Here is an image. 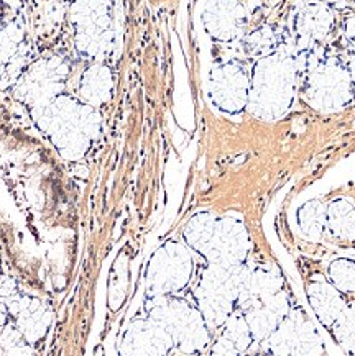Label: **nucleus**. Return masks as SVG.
I'll return each instance as SVG.
<instances>
[{
  "label": "nucleus",
  "mask_w": 355,
  "mask_h": 356,
  "mask_svg": "<svg viewBox=\"0 0 355 356\" xmlns=\"http://www.w3.org/2000/svg\"><path fill=\"white\" fill-rule=\"evenodd\" d=\"M298 61L290 51L276 49L257 65L252 92L255 115L265 120H278L293 104Z\"/></svg>",
  "instance_id": "obj_1"
},
{
  "label": "nucleus",
  "mask_w": 355,
  "mask_h": 356,
  "mask_svg": "<svg viewBox=\"0 0 355 356\" xmlns=\"http://www.w3.org/2000/svg\"><path fill=\"white\" fill-rule=\"evenodd\" d=\"M354 88L349 70L329 58L314 66L306 81L309 106L321 112H338L352 100Z\"/></svg>",
  "instance_id": "obj_2"
},
{
  "label": "nucleus",
  "mask_w": 355,
  "mask_h": 356,
  "mask_svg": "<svg viewBox=\"0 0 355 356\" xmlns=\"http://www.w3.org/2000/svg\"><path fill=\"white\" fill-rule=\"evenodd\" d=\"M268 351L273 355H321L322 340L313 322L301 310H290L283 322L268 337Z\"/></svg>",
  "instance_id": "obj_3"
},
{
  "label": "nucleus",
  "mask_w": 355,
  "mask_h": 356,
  "mask_svg": "<svg viewBox=\"0 0 355 356\" xmlns=\"http://www.w3.org/2000/svg\"><path fill=\"white\" fill-rule=\"evenodd\" d=\"M288 298L283 292H276L271 298L258 300L250 305L248 323L257 339H268L276 327L283 322V318L290 314Z\"/></svg>",
  "instance_id": "obj_4"
},
{
  "label": "nucleus",
  "mask_w": 355,
  "mask_h": 356,
  "mask_svg": "<svg viewBox=\"0 0 355 356\" xmlns=\"http://www.w3.org/2000/svg\"><path fill=\"white\" fill-rule=\"evenodd\" d=\"M308 300L313 312L324 327H332L342 314L345 302L342 292L327 281H314L308 286Z\"/></svg>",
  "instance_id": "obj_5"
},
{
  "label": "nucleus",
  "mask_w": 355,
  "mask_h": 356,
  "mask_svg": "<svg viewBox=\"0 0 355 356\" xmlns=\"http://www.w3.org/2000/svg\"><path fill=\"white\" fill-rule=\"evenodd\" d=\"M332 29V15L324 6H308L298 15L296 30L299 36L306 41L324 40Z\"/></svg>",
  "instance_id": "obj_6"
},
{
  "label": "nucleus",
  "mask_w": 355,
  "mask_h": 356,
  "mask_svg": "<svg viewBox=\"0 0 355 356\" xmlns=\"http://www.w3.org/2000/svg\"><path fill=\"white\" fill-rule=\"evenodd\" d=\"M326 227L340 240H355V205L349 199H336L326 207Z\"/></svg>",
  "instance_id": "obj_7"
},
{
  "label": "nucleus",
  "mask_w": 355,
  "mask_h": 356,
  "mask_svg": "<svg viewBox=\"0 0 355 356\" xmlns=\"http://www.w3.org/2000/svg\"><path fill=\"white\" fill-rule=\"evenodd\" d=\"M298 227L308 240L316 241L326 228V207L321 200L313 199L298 211Z\"/></svg>",
  "instance_id": "obj_8"
},
{
  "label": "nucleus",
  "mask_w": 355,
  "mask_h": 356,
  "mask_svg": "<svg viewBox=\"0 0 355 356\" xmlns=\"http://www.w3.org/2000/svg\"><path fill=\"white\" fill-rule=\"evenodd\" d=\"M248 298L250 302L255 304L258 300L268 299L281 291V276L275 266L263 268L255 271L248 281Z\"/></svg>",
  "instance_id": "obj_9"
},
{
  "label": "nucleus",
  "mask_w": 355,
  "mask_h": 356,
  "mask_svg": "<svg viewBox=\"0 0 355 356\" xmlns=\"http://www.w3.org/2000/svg\"><path fill=\"white\" fill-rule=\"evenodd\" d=\"M331 284L345 294L355 292V261L349 258L334 259L327 268Z\"/></svg>",
  "instance_id": "obj_10"
},
{
  "label": "nucleus",
  "mask_w": 355,
  "mask_h": 356,
  "mask_svg": "<svg viewBox=\"0 0 355 356\" xmlns=\"http://www.w3.org/2000/svg\"><path fill=\"white\" fill-rule=\"evenodd\" d=\"M331 328L338 343L349 353H355V300L345 305Z\"/></svg>",
  "instance_id": "obj_11"
},
{
  "label": "nucleus",
  "mask_w": 355,
  "mask_h": 356,
  "mask_svg": "<svg viewBox=\"0 0 355 356\" xmlns=\"http://www.w3.org/2000/svg\"><path fill=\"white\" fill-rule=\"evenodd\" d=\"M345 36H347V40L350 43L355 47V17H350L347 22H345Z\"/></svg>",
  "instance_id": "obj_12"
},
{
  "label": "nucleus",
  "mask_w": 355,
  "mask_h": 356,
  "mask_svg": "<svg viewBox=\"0 0 355 356\" xmlns=\"http://www.w3.org/2000/svg\"><path fill=\"white\" fill-rule=\"evenodd\" d=\"M349 74H350V81H352V88L355 90V63L349 67Z\"/></svg>",
  "instance_id": "obj_13"
}]
</instances>
